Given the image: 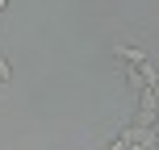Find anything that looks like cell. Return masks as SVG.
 <instances>
[{"mask_svg": "<svg viewBox=\"0 0 159 150\" xmlns=\"http://www.w3.org/2000/svg\"><path fill=\"white\" fill-rule=\"evenodd\" d=\"M4 4H8V0H0V13H4Z\"/></svg>", "mask_w": 159, "mask_h": 150, "instance_id": "obj_4", "label": "cell"}, {"mask_svg": "<svg viewBox=\"0 0 159 150\" xmlns=\"http://www.w3.org/2000/svg\"><path fill=\"white\" fill-rule=\"evenodd\" d=\"M155 92H159V84H155Z\"/></svg>", "mask_w": 159, "mask_h": 150, "instance_id": "obj_5", "label": "cell"}, {"mask_svg": "<svg viewBox=\"0 0 159 150\" xmlns=\"http://www.w3.org/2000/svg\"><path fill=\"white\" fill-rule=\"evenodd\" d=\"M113 58H117L121 67H143V63H147V50L126 46V42H113Z\"/></svg>", "mask_w": 159, "mask_h": 150, "instance_id": "obj_1", "label": "cell"}, {"mask_svg": "<svg viewBox=\"0 0 159 150\" xmlns=\"http://www.w3.org/2000/svg\"><path fill=\"white\" fill-rule=\"evenodd\" d=\"M109 150H126V138H117V142H113V146H109Z\"/></svg>", "mask_w": 159, "mask_h": 150, "instance_id": "obj_3", "label": "cell"}, {"mask_svg": "<svg viewBox=\"0 0 159 150\" xmlns=\"http://www.w3.org/2000/svg\"><path fill=\"white\" fill-rule=\"evenodd\" d=\"M155 150H159V146H155Z\"/></svg>", "mask_w": 159, "mask_h": 150, "instance_id": "obj_6", "label": "cell"}, {"mask_svg": "<svg viewBox=\"0 0 159 150\" xmlns=\"http://www.w3.org/2000/svg\"><path fill=\"white\" fill-rule=\"evenodd\" d=\"M8 79H13V67H8L4 54H0V84H8Z\"/></svg>", "mask_w": 159, "mask_h": 150, "instance_id": "obj_2", "label": "cell"}]
</instances>
